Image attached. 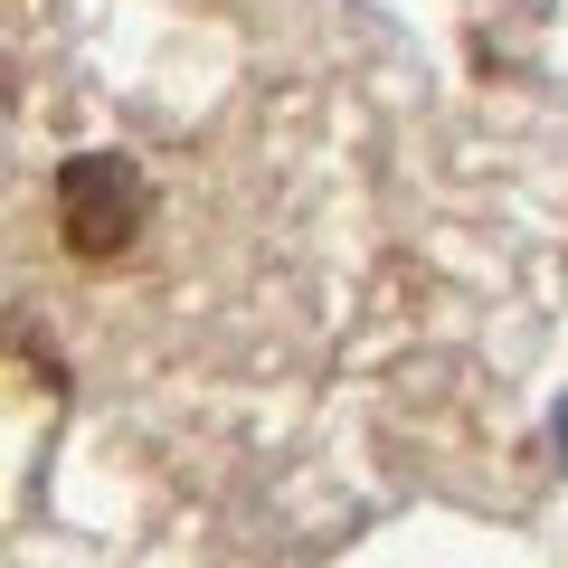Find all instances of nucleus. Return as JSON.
<instances>
[{"instance_id": "1", "label": "nucleus", "mask_w": 568, "mask_h": 568, "mask_svg": "<svg viewBox=\"0 0 568 568\" xmlns=\"http://www.w3.org/2000/svg\"><path fill=\"white\" fill-rule=\"evenodd\" d=\"M58 227L85 265L133 256L142 227H152V181L123 152H77V162H58Z\"/></svg>"}, {"instance_id": "2", "label": "nucleus", "mask_w": 568, "mask_h": 568, "mask_svg": "<svg viewBox=\"0 0 568 568\" xmlns=\"http://www.w3.org/2000/svg\"><path fill=\"white\" fill-rule=\"evenodd\" d=\"M549 436H559V465H568V398L549 407Z\"/></svg>"}]
</instances>
